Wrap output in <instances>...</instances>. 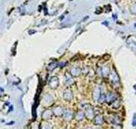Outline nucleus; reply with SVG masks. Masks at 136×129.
<instances>
[{
	"label": "nucleus",
	"mask_w": 136,
	"mask_h": 129,
	"mask_svg": "<svg viewBox=\"0 0 136 129\" xmlns=\"http://www.w3.org/2000/svg\"><path fill=\"white\" fill-rule=\"evenodd\" d=\"M59 80L56 76L52 77L51 79V80L49 81V86H50V88L52 89H55L58 86H59Z\"/></svg>",
	"instance_id": "nucleus-1"
},
{
	"label": "nucleus",
	"mask_w": 136,
	"mask_h": 129,
	"mask_svg": "<svg viewBox=\"0 0 136 129\" xmlns=\"http://www.w3.org/2000/svg\"><path fill=\"white\" fill-rule=\"evenodd\" d=\"M84 115H86V117L87 119H89V120H91V119L94 118L95 113H94V110H93V108L91 107H88V108H86Z\"/></svg>",
	"instance_id": "nucleus-2"
},
{
	"label": "nucleus",
	"mask_w": 136,
	"mask_h": 129,
	"mask_svg": "<svg viewBox=\"0 0 136 129\" xmlns=\"http://www.w3.org/2000/svg\"><path fill=\"white\" fill-rule=\"evenodd\" d=\"M70 73L71 76L77 77V76H79L80 74H81V69L79 68H76V67H73V68H70Z\"/></svg>",
	"instance_id": "nucleus-3"
},
{
	"label": "nucleus",
	"mask_w": 136,
	"mask_h": 129,
	"mask_svg": "<svg viewBox=\"0 0 136 129\" xmlns=\"http://www.w3.org/2000/svg\"><path fill=\"white\" fill-rule=\"evenodd\" d=\"M62 115H63L64 120L66 121H68V122L70 121L73 118H74V113H73L71 111H69V110L64 111V113Z\"/></svg>",
	"instance_id": "nucleus-4"
},
{
	"label": "nucleus",
	"mask_w": 136,
	"mask_h": 129,
	"mask_svg": "<svg viewBox=\"0 0 136 129\" xmlns=\"http://www.w3.org/2000/svg\"><path fill=\"white\" fill-rule=\"evenodd\" d=\"M64 109L62 108V107H56V108H54L53 110V114L57 116H62L64 113Z\"/></svg>",
	"instance_id": "nucleus-5"
},
{
	"label": "nucleus",
	"mask_w": 136,
	"mask_h": 129,
	"mask_svg": "<svg viewBox=\"0 0 136 129\" xmlns=\"http://www.w3.org/2000/svg\"><path fill=\"white\" fill-rule=\"evenodd\" d=\"M53 102V97L50 95V94H47V95H45L44 98H43V103L45 105L48 106V105H51Z\"/></svg>",
	"instance_id": "nucleus-6"
},
{
	"label": "nucleus",
	"mask_w": 136,
	"mask_h": 129,
	"mask_svg": "<svg viewBox=\"0 0 136 129\" xmlns=\"http://www.w3.org/2000/svg\"><path fill=\"white\" fill-rule=\"evenodd\" d=\"M53 115H54V114H53V111L51 110H46L43 111L42 116L43 120H49V119H51Z\"/></svg>",
	"instance_id": "nucleus-7"
},
{
	"label": "nucleus",
	"mask_w": 136,
	"mask_h": 129,
	"mask_svg": "<svg viewBox=\"0 0 136 129\" xmlns=\"http://www.w3.org/2000/svg\"><path fill=\"white\" fill-rule=\"evenodd\" d=\"M63 98H64L65 100L70 101V100H72V98H73V93H72V91H70V90H67L64 92V94H63Z\"/></svg>",
	"instance_id": "nucleus-8"
},
{
	"label": "nucleus",
	"mask_w": 136,
	"mask_h": 129,
	"mask_svg": "<svg viewBox=\"0 0 136 129\" xmlns=\"http://www.w3.org/2000/svg\"><path fill=\"white\" fill-rule=\"evenodd\" d=\"M94 123L95 124H98V125H100L102 124V123H103V118L102 115H98L95 117L94 119Z\"/></svg>",
	"instance_id": "nucleus-9"
},
{
	"label": "nucleus",
	"mask_w": 136,
	"mask_h": 129,
	"mask_svg": "<svg viewBox=\"0 0 136 129\" xmlns=\"http://www.w3.org/2000/svg\"><path fill=\"white\" fill-rule=\"evenodd\" d=\"M66 83L67 84L68 86H70V85H72L73 83H75V81H74V79H73L72 78V76L69 75V73H67L66 74Z\"/></svg>",
	"instance_id": "nucleus-10"
},
{
	"label": "nucleus",
	"mask_w": 136,
	"mask_h": 129,
	"mask_svg": "<svg viewBox=\"0 0 136 129\" xmlns=\"http://www.w3.org/2000/svg\"><path fill=\"white\" fill-rule=\"evenodd\" d=\"M57 67H58V63H56V62H53V63H50L49 65H47V70L49 71H52L53 70H54Z\"/></svg>",
	"instance_id": "nucleus-11"
},
{
	"label": "nucleus",
	"mask_w": 136,
	"mask_h": 129,
	"mask_svg": "<svg viewBox=\"0 0 136 129\" xmlns=\"http://www.w3.org/2000/svg\"><path fill=\"white\" fill-rule=\"evenodd\" d=\"M84 111H78V113H77V115L76 116H75V118H76V120H82V119L84 118Z\"/></svg>",
	"instance_id": "nucleus-12"
},
{
	"label": "nucleus",
	"mask_w": 136,
	"mask_h": 129,
	"mask_svg": "<svg viewBox=\"0 0 136 129\" xmlns=\"http://www.w3.org/2000/svg\"><path fill=\"white\" fill-rule=\"evenodd\" d=\"M93 96H94L95 100H99V96H100V91L99 90V88H96L94 91V94H93Z\"/></svg>",
	"instance_id": "nucleus-13"
},
{
	"label": "nucleus",
	"mask_w": 136,
	"mask_h": 129,
	"mask_svg": "<svg viewBox=\"0 0 136 129\" xmlns=\"http://www.w3.org/2000/svg\"><path fill=\"white\" fill-rule=\"evenodd\" d=\"M106 95H104V94H102V95H100V96H99V102L100 103H102L103 102H105L106 101Z\"/></svg>",
	"instance_id": "nucleus-14"
},
{
	"label": "nucleus",
	"mask_w": 136,
	"mask_h": 129,
	"mask_svg": "<svg viewBox=\"0 0 136 129\" xmlns=\"http://www.w3.org/2000/svg\"><path fill=\"white\" fill-rule=\"evenodd\" d=\"M41 129H52V127L49 123H45V124L42 126Z\"/></svg>",
	"instance_id": "nucleus-15"
},
{
	"label": "nucleus",
	"mask_w": 136,
	"mask_h": 129,
	"mask_svg": "<svg viewBox=\"0 0 136 129\" xmlns=\"http://www.w3.org/2000/svg\"><path fill=\"white\" fill-rule=\"evenodd\" d=\"M12 109H13V107H11V108H10V110H9V111H12Z\"/></svg>",
	"instance_id": "nucleus-16"
},
{
	"label": "nucleus",
	"mask_w": 136,
	"mask_h": 129,
	"mask_svg": "<svg viewBox=\"0 0 136 129\" xmlns=\"http://www.w3.org/2000/svg\"><path fill=\"white\" fill-rule=\"evenodd\" d=\"M135 89H136V85H135Z\"/></svg>",
	"instance_id": "nucleus-17"
}]
</instances>
